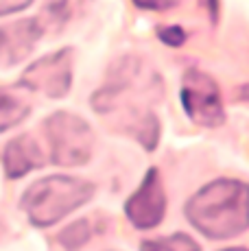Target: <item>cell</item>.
Returning <instances> with one entry per match:
<instances>
[{
    "label": "cell",
    "instance_id": "6da1fadb",
    "mask_svg": "<svg viewBox=\"0 0 249 251\" xmlns=\"http://www.w3.org/2000/svg\"><path fill=\"white\" fill-rule=\"evenodd\" d=\"M186 216L208 238H232L247 227V186L236 179L208 183L188 201Z\"/></svg>",
    "mask_w": 249,
    "mask_h": 251
},
{
    "label": "cell",
    "instance_id": "7a4b0ae2",
    "mask_svg": "<svg viewBox=\"0 0 249 251\" xmlns=\"http://www.w3.org/2000/svg\"><path fill=\"white\" fill-rule=\"evenodd\" d=\"M92 183L76 177H46L35 181L22 195V210L26 212L33 225L49 227L83 205L92 197Z\"/></svg>",
    "mask_w": 249,
    "mask_h": 251
},
{
    "label": "cell",
    "instance_id": "3957f363",
    "mask_svg": "<svg viewBox=\"0 0 249 251\" xmlns=\"http://www.w3.org/2000/svg\"><path fill=\"white\" fill-rule=\"evenodd\" d=\"M50 142V162L57 166H81L92 155V129L73 114H52L46 120Z\"/></svg>",
    "mask_w": 249,
    "mask_h": 251
},
{
    "label": "cell",
    "instance_id": "277c9868",
    "mask_svg": "<svg viewBox=\"0 0 249 251\" xmlns=\"http://www.w3.org/2000/svg\"><path fill=\"white\" fill-rule=\"evenodd\" d=\"M181 105L186 114L203 127H219L225 118L219 85L199 70H188L184 75Z\"/></svg>",
    "mask_w": 249,
    "mask_h": 251
},
{
    "label": "cell",
    "instance_id": "5b68a950",
    "mask_svg": "<svg viewBox=\"0 0 249 251\" xmlns=\"http://www.w3.org/2000/svg\"><path fill=\"white\" fill-rule=\"evenodd\" d=\"M70 83H73V50L70 48L42 57L40 61L28 66L20 79L22 88L40 92L49 99L66 96Z\"/></svg>",
    "mask_w": 249,
    "mask_h": 251
},
{
    "label": "cell",
    "instance_id": "8992f818",
    "mask_svg": "<svg viewBox=\"0 0 249 251\" xmlns=\"http://www.w3.org/2000/svg\"><path fill=\"white\" fill-rule=\"evenodd\" d=\"M166 212V195L162 188V179L157 168H151L145 175L140 188L129 197L124 203V214L129 216L136 227L140 229H151L162 221Z\"/></svg>",
    "mask_w": 249,
    "mask_h": 251
},
{
    "label": "cell",
    "instance_id": "52a82bcc",
    "mask_svg": "<svg viewBox=\"0 0 249 251\" xmlns=\"http://www.w3.org/2000/svg\"><path fill=\"white\" fill-rule=\"evenodd\" d=\"M42 24L33 18L0 26V64L16 66L33 50L35 42L42 37Z\"/></svg>",
    "mask_w": 249,
    "mask_h": 251
},
{
    "label": "cell",
    "instance_id": "ba28073f",
    "mask_svg": "<svg viewBox=\"0 0 249 251\" xmlns=\"http://www.w3.org/2000/svg\"><path fill=\"white\" fill-rule=\"evenodd\" d=\"M2 162H4V173L11 179H18V177L31 173L33 168L42 166L44 160H42V151L35 144V140L31 136H18L4 147Z\"/></svg>",
    "mask_w": 249,
    "mask_h": 251
},
{
    "label": "cell",
    "instance_id": "9c48e42d",
    "mask_svg": "<svg viewBox=\"0 0 249 251\" xmlns=\"http://www.w3.org/2000/svg\"><path fill=\"white\" fill-rule=\"evenodd\" d=\"M28 103L11 90H0V133L16 127L26 118Z\"/></svg>",
    "mask_w": 249,
    "mask_h": 251
},
{
    "label": "cell",
    "instance_id": "30bf717a",
    "mask_svg": "<svg viewBox=\"0 0 249 251\" xmlns=\"http://www.w3.org/2000/svg\"><path fill=\"white\" fill-rule=\"evenodd\" d=\"M140 251H199V245L186 234H175L162 240H147L140 245Z\"/></svg>",
    "mask_w": 249,
    "mask_h": 251
},
{
    "label": "cell",
    "instance_id": "8fae6325",
    "mask_svg": "<svg viewBox=\"0 0 249 251\" xmlns=\"http://www.w3.org/2000/svg\"><path fill=\"white\" fill-rule=\"evenodd\" d=\"M90 234H92V229H90L88 219H81V221H76L75 225H70V227H66L64 231H61V234H59V243L64 245L66 249L75 251V249H79L81 245L88 243Z\"/></svg>",
    "mask_w": 249,
    "mask_h": 251
},
{
    "label": "cell",
    "instance_id": "7c38bea8",
    "mask_svg": "<svg viewBox=\"0 0 249 251\" xmlns=\"http://www.w3.org/2000/svg\"><path fill=\"white\" fill-rule=\"evenodd\" d=\"M85 2L88 0H46V13L55 22H66L75 18V13L81 11Z\"/></svg>",
    "mask_w": 249,
    "mask_h": 251
},
{
    "label": "cell",
    "instance_id": "4fadbf2b",
    "mask_svg": "<svg viewBox=\"0 0 249 251\" xmlns=\"http://www.w3.org/2000/svg\"><path fill=\"white\" fill-rule=\"evenodd\" d=\"M157 35H160V40L166 42L169 46H179L181 42H184V31H181L179 26H160Z\"/></svg>",
    "mask_w": 249,
    "mask_h": 251
},
{
    "label": "cell",
    "instance_id": "5bb4252c",
    "mask_svg": "<svg viewBox=\"0 0 249 251\" xmlns=\"http://www.w3.org/2000/svg\"><path fill=\"white\" fill-rule=\"evenodd\" d=\"M31 2L33 0H0V16L22 11V9H26Z\"/></svg>",
    "mask_w": 249,
    "mask_h": 251
},
{
    "label": "cell",
    "instance_id": "9a60e30c",
    "mask_svg": "<svg viewBox=\"0 0 249 251\" xmlns=\"http://www.w3.org/2000/svg\"><path fill=\"white\" fill-rule=\"evenodd\" d=\"M138 7L142 9H153V11H162V9H171L175 7L179 0H133Z\"/></svg>",
    "mask_w": 249,
    "mask_h": 251
},
{
    "label": "cell",
    "instance_id": "2e32d148",
    "mask_svg": "<svg viewBox=\"0 0 249 251\" xmlns=\"http://www.w3.org/2000/svg\"><path fill=\"white\" fill-rule=\"evenodd\" d=\"M227 251H245V249H227Z\"/></svg>",
    "mask_w": 249,
    "mask_h": 251
}]
</instances>
